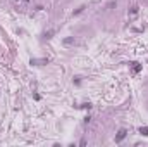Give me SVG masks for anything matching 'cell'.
Listing matches in <instances>:
<instances>
[{
  "mask_svg": "<svg viewBox=\"0 0 148 147\" xmlns=\"http://www.w3.org/2000/svg\"><path fill=\"white\" fill-rule=\"evenodd\" d=\"M140 133H141V135H145V137H148V126H145V128L141 126V128H140Z\"/></svg>",
  "mask_w": 148,
  "mask_h": 147,
  "instance_id": "cell-3",
  "label": "cell"
},
{
  "mask_svg": "<svg viewBox=\"0 0 148 147\" xmlns=\"http://www.w3.org/2000/svg\"><path fill=\"white\" fill-rule=\"evenodd\" d=\"M126 133H127L126 130H121V132L117 133V137H115V144H121V142L124 140V137H126Z\"/></svg>",
  "mask_w": 148,
  "mask_h": 147,
  "instance_id": "cell-1",
  "label": "cell"
},
{
  "mask_svg": "<svg viewBox=\"0 0 148 147\" xmlns=\"http://www.w3.org/2000/svg\"><path fill=\"white\" fill-rule=\"evenodd\" d=\"M17 2H19V0H17ZM23 2H28V0H23Z\"/></svg>",
  "mask_w": 148,
  "mask_h": 147,
  "instance_id": "cell-6",
  "label": "cell"
},
{
  "mask_svg": "<svg viewBox=\"0 0 148 147\" xmlns=\"http://www.w3.org/2000/svg\"><path fill=\"white\" fill-rule=\"evenodd\" d=\"M138 9H140L138 5H133V7H131V10H129V14H131V16H134V14H138Z\"/></svg>",
  "mask_w": 148,
  "mask_h": 147,
  "instance_id": "cell-4",
  "label": "cell"
},
{
  "mask_svg": "<svg viewBox=\"0 0 148 147\" xmlns=\"http://www.w3.org/2000/svg\"><path fill=\"white\" fill-rule=\"evenodd\" d=\"M72 42H74L72 38H66V40H64V43H66V45H69V43H72Z\"/></svg>",
  "mask_w": 148,
  "mask_h": 147,
  "instance_id": "cell-5",
  "label": "cell"
},
{
  "mask_svg": "<svg viewBox=\"0 0 148 147\" xmlns=\"http://www.w3.org/2000/svg\"><path fill=\"white\" fill-rule=\"evenodd\" d=\"M140 71H141V64L133 62V73H140Z\"/></svg>",
  "mask_w": 148,
  "mask_h": 147,
  "instance_id": "cell-2",
  "label": "cell"
}]
</instances>
